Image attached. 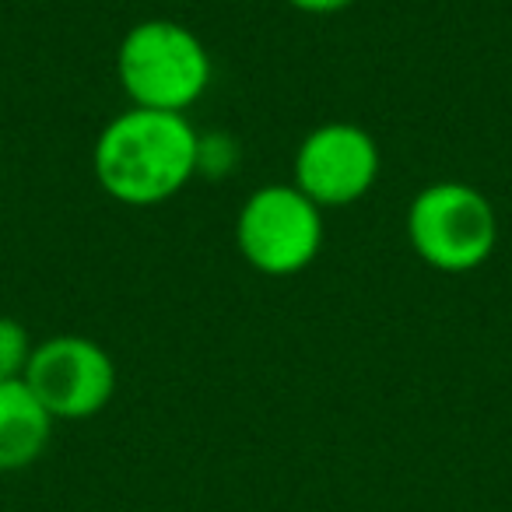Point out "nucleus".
<instances>
[{
    "mask_svg": "<svg viewBox=\"0 0 512 512\" xmlns=\"http://www.w3.org/2000/svg\"><path fill=\"white\" fill-rule=\"evenodd\" d=\"M200 141L186 113L130 106L95 137V179L116 204L158 207L197 176Z\"/></svg>",
    "mask_w": 512,
    "mask_h": 512,
    "instance_id": "1",
    "label": "nucleus"
},
{
    "mask_svg": "<svg viewBox=\"0 0 512 512\" xmlns=\"http://www.w3.org/2000/svg\"><path fill=\"white\" fill-rule=\"evenodd\" d=\"M116 78L137 109L186 113L211 85V53L183 22L148 18L120 39Z\"/></svg>",
    "mask_w": 512,
    "mask_h": 512,
    "instance_id": "2",
    "label": "nucleus"
},
{
    "mask_svg": "<svg viewBox=\"0 0 512 512\" xmlns=\"http://www.w3.org/2000/svg\"><path fill=\"white\" fill-rule=\"evenodd\" d=\"M407 242L414 256L432 271H477L495 253V207L470 183L446 179V183L421 186L407 204Z\"/></svg>",
    "mask_w": 512,
    "mask_h": 512,
    "instance_id": "3",
    "label": "nucleus"
},
{
    "mask_svg": "<svg viewBox=\"0 0 512 512\" xmlns=\"http://www.w3.org/2000/svg\"><path fill=\"white\" fill-rule=\"evenodd\" d=\"M235 246L253 271L292 278L323 249V207L295 183H267L249 193L235 218Z\"/></svg>",
    "mask_w": 512,
    "mask_h": 512,
    "instance_id": "4",
    "label": "nucleus"
},
{
    "mask_svg": "<svg viewBox=\"0 0 512 512\" xmlns=\"http://www.w3.org/2000/svg\"><path fill=\"white\" fill-rule=\"evenodd\" d=\"M25 383L53 421H85L113 400L116 362L92 337L57 334L36 344Z\"/></svg>",
    "mask_w": 512,
    "mask_h": 512,
    "instance_id": "5",
    "label": "nucleus"
},
{
    "mask_svg": "<svg viewBox=\"0 0 512 512\" xmlns=\"http://www.w3.org/2000/svg\"><path fill=\"white\" fill-rule=\"evenodd\" d=\"M383 169L379 144L358 123H320L295 151V186L316 207H348L369 197Z\"/></svg>",
    "mask_w": 512,
    "mask_h": 512,
    "instance_id": "6",
    "label": "nucleus"
},
{
    "mask_svg": "<svg viewBox=\"0 0 512 512\" xmlns=\"http://www.w3.org/2000/svg\"><path fill=\"white\" fill-rule=\"evenodd\" d=\"M53 418L25 379L0 383V474L25 470L46 453Z\"/></svg>",
    "mask_w": 512,
    "mask_h": 512,
    "instance_id": "7",
    "label": "nucleus"
},
{
    "mask_svg": "<svg viewBox=\"0 0 512 512\" xmlns=\"http://www.w3.org/2000/svg\"><path fill=\"white\" fill-rule=\"evenodd\" d=\"M32 351H36V344H32L25 323H18L15 316H0V383L25 379Z\"/></svg>",
    "mask_w": 512,
    "mask_h": 512,
    "instance_id": "8",
    "label": "nucleus"
},
{
    "mask_svg": "<svg viewBox=\"0 0 512 512\" xmlns=\"http://www.w3.org/2000/svg\"><path fill=\"white\" fill-rule=\"evenodd\" d=\"M285 4L302 15H337V11L351 8L355 0H285Z\"/></svg>",
    "mask_w": 512,
    "mask_h": 512,
    "instance_id": "9",
    "label": "nucleus"
}]
</instances>
